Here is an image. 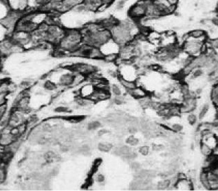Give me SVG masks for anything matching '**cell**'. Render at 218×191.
I'll use <instances>...</instances> for the list:
<instances>
[{
    "instance_id": "cell-1",
    "label": "cell",
    "mask_w": 218,
    "mask_h": 191,
    "mask_svg": "<svg viewBox=\"0 0 218 191\" xmlns=\"http://www.w3.org/2000/svg\"><path fill=\"white\" fill-rule=\"evenodd\" d=\"M83 44L99 48L111 38L110 31L101 22L87 23L81 29Z\"/></svg>"
},
{
    "instance_id": "cell-2",
    "label": "cell",
    "mask_w": 218,
    "mask_h": 191,
    "mask_svg": "<svg viewBox=\"0 0 218 191\" xmlns=\"http://www.w3.org/2000/svg\"><path fill=\"white\" fill-rule=\"evenodd\" d=\"M83 44V36L80 29H66L64 36L56 46L61 56L66 54L72 55Z\"/></svg>"
},
{
    "instance_id": "cell-3",
    "label": "cell",
    "mask_w": 218,
    "mask_h": 191,
    "mask_svg": "<svg viewBox=\"0 0 218 191\" xmlns=\"http://www.w3.org/2000/svg\"><path fill=\"white\" fill-rule=\"evenodd\" d=\"M117 74L119 78L136 82L140 76V70L134 61H119Z\"/></svg>"
},
{
    "instance_id": "cell-4",
    "label": "cell",
    "mask_w": 218,
    "mask_h": 191,
    "mask_svg": "<svg viewBox=\"0 0 218 191\" xmlns=\"http://www.w3.org/2000/svg\"><path fill=\"white\" fill-rule=\"evenodd\" d=\"M66 31V29L61 24H48L44 31V41L57 46L64 36Z\"/></svg>"
},
{
    "instance_id": "cell-5",
    "label": "cell",
    "mask_w": 218,
    "mask_h": 191,
    "mask_svg": "<svg viewBox=\"0 0 218 191\" xmlns=\"http://www.w3.org/2000/svg\"><path fill=\"white\" fill-rule=\"evenodd\" d=\"M204 42L191 37L187 34L183 37V44L182 46V51L191 57H197L202 54V48Z\"/></svg>"
},
{
    "instance_id": "cell-6",
    "label": "cell",
    "mask_w": 218,
    "mask_h": 191,
    "mask_svg": "<svg viewBox=\"0 0 218 191\" xmlns=\"http://www.w3.org/2000/svg\"><path fill=\"white\" fill-rule=\"evenodd\" d=\"M146 13V0H140L132 6L129 10V18L135 21L143 19Z\"/></svg>"
},
{
    "instance_id": "cell-7",
    "label": "cell",
    "mask_w": 218,
    "mask_h": 191,
    "mask_svg": "<svg viewBox=\"0 0 218 191\" xmlns=\"http://www.w3.org/2000/svg\"><path fill=\"white\" fill-rule=\"evenodd\" d=\"M120 46L116 42L110 38L103 44L99 47L103 56H110V55H119L120 50Z\"/></svg>"
},
{
    "instance_id": "cell-8",
    "label": "cell",
    "mask_w": 218,
    "mask_h": 191,
    "mask_svg": "<svg viewBox=\"0 0 218 191\" xmlns=\"http://www.w3.org/2000/svg\"><path fill=\"white\" fill-rule=\"evenodd\" d=\"M163 16V15L160 8L154 2H149L146 0L145 18L153 20Z\"/></svg>"
},
{
    "instance_id": "cell-9",
    "label": "cell",
    "mask_w": 218,
    "mask_h": 191,
    "mask_svg": "<svg viewBox=\"0 0 218 191\" xmlns=\"http://www.w3.org/2000/svg\"><path fill=\"white\" fill-rule=\"evenodd\" d=\"M177 44H178V39L173 32L169 31L162 34L160 42V47L161 48H170Z\"/></svg>"
},
{
    "instance_id": "cell-10",
    "label": "cell",
    "mask_w": 218,
    "mask_h": 191,
    "mask_svg": "<svg viewBox=\"0 0 218 191\" xmlns=\"http://www.w3.org/2000/svg\"><path fill=\"white\" fill-rule=\"evenodd\" d=\"M83 1L84 0H62L59 12L61 15L66 13L83 4Z\"/></svg>"
},
{
    "instance_id": "cell-11",
    "label": "cell",
    "mask_w": 218,
    "mask_h": 191,
    "mask_svg": "<svg viewBox=\"0 0 218 191\" xmlns=\"http://www.w3.org/2000/svg\"><path fill=\"white\" fill-rule=\"evenodd\" d=\"M95 90V86L92 83L88 81L87 84L83 83V85H81V88L78 90V96L84 98H91Z\"/></svg>"
},
{
    "instance_id": "cell-12",
    "label": "cell",
    "mask_w": 218,
    "mask_h": 191,
    "mask_svg": "<svg viewBox=\"0 0 218 191\" xmlns=\"http://www.w3.org/2000/svg\"><path fill=\"white\" fill-rule=\"evenodd\" d=\"M111 96V93L110 90H102V89H96L95 92L94 93L93 95L91 97V99L94 102H101L105 101L110 99Z\"/></svg>"
},
{
    "instance_id": "cell-13",
    "label": "cell",
    "mask_w": 218,
    "mask_h": 191,
    "mask_svg": "<svg viewBox=\"0 0 218 191\" xmlns=\"http://www.w3.org/2000/svg\"><path fill=\"white\" fill-rule=\"evenodd\" d=\"M88 12H97L103 5L101 0H84L82 4Z\"/></svg>"
},
{
    "instance_id": "cell-14",
    "label": "cell",
    "mask_w": 218,
    "mask_h": 191,
    "mask_svg": "<svg viewBox=\"0 0 218 191\" xmlns=\"http://www.w3.org/2000/svg\"><path fill=\"white\" fill-rule=\"evenodd\" d=\"M129 93L133 98L138 100L149 95V91H147L145 88L140 86H136L134 89L129 91Z\"/></svg>"
},
{
    "instance_id": "cell-15",
    "label": "cell",
    "mask_w": 218,
    "mask_h": 191,
    "mask_svg": "<svg viewBox=\"0 0 218 191\" xmlns=\"http://www.w3.org/2000/svg\"><path fill=\"white\" fill-rule=\"evenodd\" d=\"M206 170L207 171L210 189L212 190H218V175L211 169Z\"/></svg>"
},
{
    "instance_id": "cell-16",
    "label": "cell",
    "mask_w": 218,
    "mask_h": 191,
    "mask_svg": "<svg viewBox=\"0 0 218 191\" xmlns=\"http://www.w3.org/2000/svg\"><path fill=\"white\" fill-rule=\"evenodd\" d=\"M175 187L176 189L180 190H190L193 189V184L191 183V181L187 180V178L184 179V180H177L175 184Z\"/></svg>"
},
{
    "instance_id": "cell-17",
    "label": "cell",
    "mask_w": 218,
    "mask_h": 191,
    "mask_svg": "<svg viewBox=\"0 0 218 191\" xmlns=\"http://www.w3.org/2000/svg\"><path fill=\"white\" fill-rule=\"evenodd\" d=\"M188 34L191 37L198 39L202 42H205L207 41V34H206L205 31L202 29H196V30L191 31Z\"/></svg>"
},
{
    "instance_id": "cell-18",
    "label": "cell",
    "mask_w": 218,
    "mask_h": 191,
    "mask_svg": "<svg viewBox=\"0 0 218 191\" xmlns=\"http://www.w3.org/2000/svg\"><path fill=\"white\" fill-rule=\"evenodd\" d=\"M196 108V104H187V103H182L179 106L180 113L182 114H189L193 113Z\"/></svg>"
},
{
    "instance_id": "cell-19",
    "label": "cell",
    "mask_w": 218,
    "mask_h": 191,
    "mask_svg": "<svg viewBox=\"0 0 218 191\" xmlns=\"http://www.w3.org/2000/svg\"><path fill=\"white\" fill-rule=\"evenodd\" d=\"M86 79H87V76H85L83 74H81V73H75V74H74L73 81L71 86L75 87L85 83V81H86Z\"/></svg>"
},
{
    "instance_id": "cell-20",
    "label": "cell",
    "mask_w": 218,
    "mask_h": 191,
    "mask_svg": "<svg viewBox=\"0 0 218 191\" xmlns=\"http://www.w3.org/2000/svg\"><path fill=\"white\" fill-rule=\"evenodd\" d=\"M119 82L120 85H121L125 90H128L129 92L132 89H134V88L136 87L137 86V84L135 81L127 80V79H124L122 78H119Z\"/></svg>"
},
{
    "instance_id": "cell-21",
    "label": "cell",
    "mask_w": 218,
    "mask_h": 191,
    "mask_svg": "<svg viewBox=\"0 0 218 191\" xmlns=\"http://www.w3.org/2000/svg\"><path fill=\"white\" fill-rule=\"evenodd\" d=\"M200 181L201 183L202 186L206 190H210V185H209V181L208 179L207 171L206 170H203L200 172Z\"/></svg>"
},
{
    "instance_id": "cell-22",
    "label": "cell",
    "mask_w": 218,
    "mask_h": 191,
    "mask_svg": "<svg viewBox=\"0 0 218 191\" xmlns=\"http://www.w3.org/2000/svg\"><path fill=\"white\" fill-rule=\"evenodd\" d=\"M94 102L90 98H84L77 96L76 98V104L81 107L87 108L94 104Z\"/></svg>"
},
{
    "instance_id": "cell-23",
    "label": "cell",
    "mask_w": 218,
    "mask_h": 191,
    "mask_svg": "<svg viewBox=\"0 0 218 191\" xmlns=\"http://www.w3.org/2000/svg\"><path fill=\"white\" fill-rule=\"evenodd\" d=\"M200 152L201 153L205 156L206 157L210 156L212 154H213V151L210 146H208L207 143H205L204 142H201L200 143Z\"/></svg>"
},
{
    "instance_id": "cell-24",
    "label": "cell",
    "mask_w": 218,
    "mask_h": 191,
    "mask_svg": "<svg viewBox=\"0 0 218 191\" xmlns=\"http://www.w3.org/2000/svg\"><path fill=\"white\" fill-rule=\"evenodd\" d=\"M211 99L213 105L218 102V82L213 85L211 92Z\"/></svg>"
},
{
    "instance_id": "cell-25",
    "label": "cell",
    "mask_w": 218,
    "mask_h": 191,
    "mask_svg": "<svg viewBox=\"0 0 218 191\" xmlns=\"http://www.w3.org/2000/svg\"><path fill=\"white\" fill-rule=\"evenodd\" d=\"M113 146L110 143H99L98 144V149L100 151L103 152H110Z\"/></svg>"
},
{
    "instance_id": "cell-26",
    "label": "cell",
    "mask_w": 218,
    "mask_h": 191,
    "mask_svg": "<svg viewBox=\"0 0 218 191\" xmlns=\"http://www.w3.org/2000/svg\"><path fill=\"white\" fill-rule=\"evenodd\" d=\"M110 93L113 96H120L122 95V90L120 89V87L116 84H114L110 86Z\"/></svg>"
},
{
    "instance_id": "cell-27",
    "label": "cell",
    "mask_w": 218,
    "mask_h": 191,
    "mask_svg": "<svg viewBox=\"0 0 218 191\" xmlns=\"http://www.w3.org/2000/svg\"><path fill=\"white\" fill-rule=\"evenodd\" d=\"M43 87L44 89L47 90L52 91L57 89V86L54 83V82H52V81L50 80V79H48V80H46L45 82H44Z\"/></svg>"
},
{
    "instance_id": "cell-28",
    "label": "cell",
    "mask_w": 218,
    "mask_h": 191,
    "mask_svg": "<svg viewBox=\"0 0 218 191\" xmlns=\"http://www.w3.org/2000/svg\"><path fill=\"white\" fill-rule=\"evenodd\" d=\"M78 151L81 155H85V156H87V155H90L91 153V148L90 146L87 144H84L81 146L80 148L78 149Z\"/></svg>"
},
{
    "instance_id": "cell-29",
    "label": "cell",
    "mask_w": 218,
    "mask_h": 191,
    "mask_svg": "<svg viewBox=\"0 0 218 191\" xmlns=\"http://www.w3.org/2000/svg\"><path fill=\"white\" fill-rule=\"evenodd\" d=\"M172 183H171L170 180H164L160 181L158 184V189L159 190H165L169 189Z\"/></svg>"
},
{
    "instance_id": "cell-30",
    "label": "cell",
    "mask_w": 218,
    "mask_h": 191,
    "mask_svg": "<svg viewBox=\"0 0 218 191\" xmlns=\"http://www.w3.org/2000/svg\"><path fill=\"white\" fill-rule=\"evenodd\" d=\"M101 126V122L99 121H94L88 123L87 125V128L89 131H95L99 129Z\"/></svg>"
},
{
    "instance_id": "cell-31",
    "label": "cell",
    "mask_w": 218,
    "mask_h": 191,
    "mask_svg": "<svg viewBox=\"0 0 218 191\" xmlns=\"http://www.w3.org/2000/svg\"><path fill=\"white\" fill-rule=\"evenodd\" d=\"M126 143L130 146H135L139 143V140H138V139H137L136 137L131 135V136L129 137L127 139Z\"/></svg>"
},
{
    "instance_id": "cell-32",
    "label": "cell",
    "mask_w": 218,
    "mask_h": 191,
    "mask_svg": "<svg viewBox=\"0 0 218 191\" xmlns=\"http://www.w3.org/2000/svg\"><path fill=\"white\" fill-rule=\"evenodd\" d=\"M209 110V105L208 104H205L203 105V106L200 109V113H199V118L200 119H202L206 116V114H207L208 111Z\"/></svg>"
},
{
    "instance_id": "cell-33",
    "label": "cell",
    "mask_w": 218,
    "mask_h": 191,
    "mask_svg": "<svg viewBox=\"0 0 218 191\" xmlns=\"http://www.w3.org/2000/svg\"><path fill=\"white\" fill-rule=\"evenodd\" d=\"M7 92L6 91H0V106L4 105H6L7 102Z\"/></svg>"
},
{
    "instance_id": "cell-34",
    "label": "cell",
    "mask_w": 218,
    "mask_h": 191,
    "mask_svg": "<svg viewBox=\"0 0 218 191\" xmlns=\"http://www.w3.org/2000/svg\"><path fill=\"white\" fill-rule=\"evenodd\" d=\"M171 131L175 133H180L183 129V126L180 124H174L171 126Z\"/></svg>"
},
{
    "instance_id": "cell-35",
    "label": "cell",
    "mask_w": 218,
    "mask_h": 191,
    "mask_svg": "<svg viewBox=\"0 0 218 191\" xmlns=\"http://www.w3.org/2000/svg\"><path fill=\"white\" fill-rule=\"evenodd\" d=\"M54 111L57 113H67L70 112V109L67 106H58L55 108Z\"/></svg>"
},
{
    "instance_id": "cell-36",
    "label": "cell",
    "mask_w": 218,
    "mask_h": 191,
    "mask_svg": "<svg viewBox=\"0 0 218 191\" xmlns=\"http://www.w3.org/2000/svg\"><path fill=\"white\" fill-rule=\"evenodd\" d=\"M113 102L116 105H121L123 104V103L125 102V98L124 97L123 95H120V96H114L113 98Z\"/></svg>"
},
{
    "instance_id": "cell-37",
    "label": "cell",
    "mask_w": 218,
    "mask_h": 191,
    "mask_svg": "<svg viewBox=\"0 0 218 191\" xmlns=\"http://www.w3.org/2000/svg\"><path fill=\"white\" fill-rule=\"evenodd\" d=\"M192 73H193L192 76L193 78H198L203 75V74H204V71H203L202 68H197V69H196L193 70Z\"/></svg>"
},
{
    "instance_id": "cell-38",
    "label": "cell",
    "mask_w": 218,
    "mask_h": 191,
    "mask_svg": "<svg viewBox=\"0 0 218 191\" xmlns=\"http://www.w3.org/2000/svg\"><path fill=\"white\" fill-rule=\"evenodd\" d=\"M197 119L196 115V114H193L192 113L188 114V115L187 116V121L188 123H189V124H191V125L196 124V122H197Z\"/></svg>"
},
{
    "instance_id": "cell-39",
    "label": "cell",
    "mask_w": 218,
    "mask_h": 191,
    "mask_svg": "<svg viewBox=\"0 0 218 191\" xmlns=\"http://www.w3.org/2000/svg\"><path fill=\"white\" fill-rule=\"evenodd\" d=\"M140 166H141L140 164L138 162H137V161H132L130 164L131 169L132 170H134V171H135V172L139 171L141 168Z\"/></svg>"
},
{
    "instance_id": "cell-40",
    "label": "cell",
    "mask_w": 218,
    "mask_h": 191,
    "mask_svg": "<svg viewBox=\"0 0 218 191\" xmlns=\"http://www.w3.org/2000/svg\"><path fill=\"white\" fill-rule=\"evenodd\" d=\"M67 119H68L70 122L78 123V122H81V121H83V117H81V116H72V117H69V118Z\"/></svg>"
},
{
    "instance_id": "cell-41",
    "label": "cell",
    "mask_w": 218,
    "mask_h": 191,
    "mask_svg": "<svg viewBox=\"0 0 218 191\" xmlns=\"http://www.w3.org/2000/svg\"><path fill=\"white\" fill-rule=\"evenodd\" d=\"M139 152L141 155L146 156L149 153V148L147 146H143L139 148Z\"/></svg>"
},
{
    "instance_id": "cell-42",
    "label": "cell",
    "mask_w": 218,
    "mask_h": 191,
    "mask_svg": "<svg viewBox=\"0 0 218 191\" xmlns=\"http://www.w3.org/2000/svg\"><path fill=\"white\" fill-rule=\"evenodd\" d=\"M209 46L211 48H213V50H217L218 49V38L216 39H211V41H209Z\"/></svg>"
},
{
    "instance_id": "cell-43",
    "label": "cell",
    "mask_w": 218,
    "mask_h": 191,
    "mask_svg": "<svg viewBox=\"0 0 218 191\" xmlns=\"http://www.w3.org/2000/svg\"><path fill=\"white\" fill-rule=\"evenodd\" d=\"M94 180L97 182V183L102 184L105 181V177L102 174H97L95 177H94Z\"/></svg>"
},
{
    "instance_id": "cell-44",
    "label": "cell",
    "mask_w": 218,
    "mask_h": 191,
    "mask_svg": "<svg viewBox=\"0 0 218 191\" xmlns=\"http://www.w3.org/2000/svg\"><path fill=\"white\" fill-rule=\"evenodd\" d=\"M128 131H129V133H130V134L134 135V134L137 133L138 128H137V127H136V126H135V125H131V126H130V127L129 128Z\"/></svg>"
},
{
    "instance_id": "cell-45",
    "label": "cell",
    "mask_w": 218,
    "mask_h": 191,
    "mask_svg": "<svg viewBox=\"0 0 218 191\" xmlns=\"http://www.w3.org/2000/svg\"><path fill=\"white\" fill-rule=\"evenodd\" d=\"M42 128H43V130L44 131H46V132L51 131V130H52L51 126L49 124H48V123H46V124H44L43 125V126H42Z\"/></svg>"
},
{
    "instance_id": "cell-46",
    "label": "cell",
    "mask_w": 218,
    "mask_h": 191,
    "mask_svg": "<svg viewBox=\"0 0 218 191\" xmlns=\"http://www.w3.org/2000/svg\"><path fill=\"white\" fill-rule=\"evenodd\" d=\"M164 148V147L161 144H154V146H153V150H154V151H162V150H163Z\"/></svg>"
},
{
    "instance_id": "cell-47",
    "label": "cell",
    "mask_w": 218,
    "mask_h": 191,
    "mask_svg": "<svg viewBox=\"0 0 218 191\" xmlns=\"http://www.w3.org/2000/svg\"><path fill=\"white\" fill-rule=\"evenodd\" d=\"M103 5L105 6H110L112 4L114 0H101Z\"/></svg>"
},
{
    "instance_id": "cell-48",
    "label": "cell",
    "mask_w": 218,
    "mask_h": 191,
    "mask_svg": "<svg viewBox=\"0 0 218 191\" xmlns=\"http://www.w3.org/2000/svg\"><path fill=\"white\" fill-rule=\"evenodd\" d=\"M107 133H108V131L107 129L103 128V129H100V130L98 131V135L99 136H103V135L107 134Z\"/></svg>"
},
{
    "instance_id": "cell-49",
    "label": "cell",
    "mask_w": 218,
    "mask_h": 191,
    "mask_svg": "<svg viewBox=\"0 0 218 191\" xmlns=\"http://www.w3.org/2000/svg\"><path fill=\"white\" fill-rule=\"evenodd\" d=\"M211 23L213 24L218 28V17H213V18L211 19Z\"/></svg>"
},
{
    "instance_id": "cell-50",
    "label": "cell",
    "mask_w": 218,
    "mask_h": 191,
    "mask_svg": "<svg viewBox=\"0 0 218 191\" xmlns=\"http://www.w3.org/2000/svg\"><path fill=\"white\" fill-rule=\"evenodd\" d=\"M167 1L169 3H171L172 5H174V6H176L178 2V0H167Z\"/></svg>"
},
{
    "instance_id": "cell-51",
    "label": "cell",
    "mask_w": 218,
    "mask_h": 191,
    "mask_svg": "<svg viewBox=\"0 0 218 191\" xmlns=\"http://www.w3.org/2000/svg\"><path fill=\"white\" fill-rule=\"evenodd\" d=\"M216 118L218 121V107L216 106Z\"/></svg>"
},
{
    "instance_id": "cell-52",
    "label": "cell",
    "mask_w": 218,
    "mask_h": 191,
    "mask_svg": "<svg viewBox=\"0 0 218 191\" xmlns=\"http://www.w3.org/2000/svg\"><path fill=\"white\" fill-rule=\"evenodd\" d=\"M0 2L4 3V4H9V0H0Z\"/></svg>"
},
{
    "instance_id": "cell-53",
    "label": "cell",
    "mask_w": 218,
    "mask_h": 191,
    "mask_svg": "<svg viewBox=\"0 0 218 191\" xmlns=\"http://www.w3.org/2000/svg\"><path fill=\"white\" fill-rule=\"evenodd\" d=\"M214 106H217V107H218V102H217V103H216V104H215Z\"/></svg>"
},
{
    "instance_id": "cell-54",
    "label": "cell",
    "mask_w": 218,
    "mask_h": 191,
    "mask_svg": "<svg viewBox=\"0 0 218 191\" xmlns=\"http://www.w3.org/2000/svg\"><path fill=\"white\" fill-rule=\"evenodd\" d=\"M147 1H149V2H155L156 0H147Z\"/></svg>"
}]
</instances>
